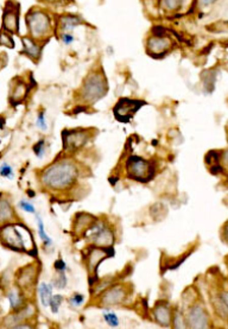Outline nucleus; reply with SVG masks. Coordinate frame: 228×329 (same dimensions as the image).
<instances>
[{"label": "nucleus", "mask_w": 228, "mask_h": 329, "mask_svg": "<svg viewBox=\"0 0 228 329\" xmlns=\"http://www.w3.org/2000/svg\"><path fill=\"white\" fill-rule=\"evenodd\" d=\"M79 171L72 161H59L52 163L41 175L43 187L50 190H64L72 187L78 178Z\"/></svg>", "instance_id": "nucleus-1"}, {"label": "nucleus", "mask_w": 228, "mask_h": 329, "mask_svg": "<svg viewBox=\"0 0 228 329\" xmlns=\"http://www.w3.org/2000/svg\"><path fill=\"white\" fill-rule=\"evenodd\" d=\"M127 177L138 182H149L155 175V165L138 156H131L126 161Z\"/></svg>", "instance_id": "nucleus-2"}, {"label": "nucleus", "mask_w": 228, "mask_h": 329, "mask_svg": "<svg viewBox=\"0 0 228 329\" xmlns=\"http://www.w3.org/2000/svg\"><path fill=\"white\" fill-rule=\"evenodd\" d=\"M106 92L107 84L103 75L93 74V75H89L85 80V83H83L81 89V95L83 100H86L87 102H94L103 98L106 94Z\"/></svg>", "instance_id": "nucleus-3"}, {"label": "nucleus", "mask_w": 228, "mask_h": 329, "mask_svg": "<svg viewBox=\"0 0 228 329\" xmlns=\"http://www.w3.org/2000/svg\"><path fill=\"white\" fill-rule=\"evenodd\" d=\"M0 242L8 249L16 252H27L25 242L16 225L6 224L0 227Z\"/></svg>", "instance_id": "nucleus-4"}, {"label": "nucleus", "mask_w": 228, "mask_h": 329, "mask_svg": "<svg viewBox=\"0 0 228 329\" xmlns=\"http://www.w3.org/2000/svg\"><path fill=\"white\" fill-rule=\"evenodd\" d=\"M26 23L31 35L36 38L44 36L50 30V23H49L48 16L41 11H32L27 13Z\"/></svg>", "instance_id": "nucleus-5"}, {"label": "nucleus", "mask_w": 228, "mask_h": 329, "mask_svg": "<svg viewBox=\"0 0 228 329\" xmlns=\"http://www.w3.org/2000/svg\"><path fill=\"white\" fill-rule=\"evenodd\" d=\"M114 256L113 247H100L95 246L93 249L89 250V252L87 253V268H88L90 278L94 277V275L96 276L97 267L99 264L106 258H111Z\"/></svg>", "instance_id": "nucleus-6"}, {"label": "nucleus", "mask_w": 228, "mask_h": 329, "mask_svg": "<svg viewBox=\"0 0 228 329\" xmlns=\"http://www.w3.org/2000/svg\"><path fill=\"white\" fill-rule=\"evenodd\" d=\"M144 105L143 101L129 100V99H121L113 109L114 115L119 122H128L135 115V113Z\"/></svg>", "instance_id": "nucleus-7"}, {"label": "nucleus", "mask_w": 228, "mask_h": 329, "mask_svg": "<svg viewBox=\"0 0 228 329\" xmlns=\"http://www.w3.org/2000/svg\"><path fill=\"white\" fill-rule=\"evenodd\" d=\"M89 139V134L83 130L67 131L63 133V146L64 150L74 151L83 146Z\"/></svg>", "instance_id": "nucleus-8"}, {"label": "nucleus", "mask_w": 228, "mask_h": 329, "mask_svg": "<svg viewBox=\"0 0 228 329\" xmlns=\"http://www.w3.org/2000/svg\"><path fill=\"white\" fill-rule=\"evenodd\" d=\"M187 323L190 328L205 329L209 327V317L201 306H194L188 311Z\"/></svg>", "instance_id": "nucleus-9"}, {"label": "nucleus", "mask_w": 228, "mask_h": 329, "mask_svg": "<svg viewBox=\"0 0 228 329\" xmlns=\"http://www.w3.org/2000/svg\"><path fill=\"white\" fill-rule=\"evenodd\" d=\"M10 9L6 8L3 15V27L4 30H8L10 33H17L19 27V12L18 6L16 5V8H13L12 3H8Z\"/></svg>", "instance_id": "nucleus-10"}, {"label": "nucleus", "mask_w": 228, "mask_h": 329, "mask_svg": "<svg viewBox=\"0 0 228 329\" xmlns=\"http://www.w3.org/2000/svg\"><path fill=\"white\" fill-rule=\"evenodd\" d=\"M126 297V291L121 285L112 286L103 293V298L101 303L106 304V306H117L120 304Z\"/></svg>", "instance_id": "nucleus-11"}, {"label": "nucleus", "mask_w": 228, "mask_h": 329, "mask_svg": "<svg viewBox=\"0 0 228 329\" xmlns=\"http://www.w3.org/2000/svg\"><path fill=\"white\" fill-rule=\"evenodd\" d=\"M32 266L34 265H26L25 267L18 271L17 283L22 290H29L31 286H34V283L36 281V270Z\"/></svg>", "instance_id": "nucleus-12"}, {"label": "nucleus", "mask_w": 228, "mask_h": 329, "mask_svg": "<svg viewBox=\"0 0 228 329\" xmlns=\"http://www.w3.org/2000/svg\"><path fill=\"white\" fill-rule=\"evenodd\" d=\"M96 219L90 214L80 213L75 217V226H74V231L76 232L78 235H86L87 232L92 228V226L95 224Z\"/></svg>", "instance_id": "nucleus-13"}, {"label": "nucleus", "mask_w": 228, "mask_h": 329, "mask_svg": "<svg viewBox=\"0 0 228 329\" xmlns=\"http://www.w3.org/2000/svg\"><path fill=\"white\" fill-rule=\"evenodd\" d=\"M153 316H155L157 323L163 325V327H169L173 323V314H171V309L168 304H157L153 309Z\"/></svg>", "instance_id": "nucleus-14"}, {"label": "nucleus", "mask_w": 228, "mask_h": 329, "mask_svg": "<svg viewBox=\"0 0 228 329\" xmlns=\"http://www.w3.org/2000/svg\"><path fill=\"white\" fill-rule=\"evenodd\" d=\"M13 81H15L16 83L12 86V92H11V97H10V102H11L13 106H17V105H19L20 102H22L24 99L26 98V94H27V92H29V88H27L26 83H24L22 80L16 79Z\"/></svg>", "instance_id": "nucleus-15"}, {"label": "nucleus", "mask_w": 228, "mask_h": 329, "mask_svg": "<svg viewBox=\"0 0 228 329\" xmlns=\"http://www.w3.org/2000/svg\"><path fill=\"white\" fill-rule=\"evenodd\" d=\"M214 309H215L216 314L222 318V320L228 321V296L226 293L219 295L214 300Z\"/></svg>", "instance_id": "nucleus-16"}, {"label": "nucleus", "mask_w": 228, "mask_h": 329, "mask_svg": "<svg viewBox=\"0 0 228 329\" xmlns=\"http://www.w3.org/2000/svg\"><path fill=\"white\" fill-rule=\"evenodd\" d=\"M8 300L12 310L18 311L22 309V308H24V298L19 286L18 288H13L10 290L8 293Z\"/></svg>", "instance_id": "nucleus-17"}, {"label": "nucleus", "mask_w": 228, "mask_h": 329, "mask_svg": "<svg viewBox=\"0 0 228 329\" xmlns=\"http://www.w3.org/2000/svg\"><path fill=\"white\" fill-rule=\"evenodd\" d=\"M169 41L166 38H153L149 41V50H152L151 54L163 55L169 49Z\"/></svg>", "instance_id": "nucleus-18"}, {"label": "nucleus", "mask_w": 228, "mask_h": 329, "mask_svg": "<svg viewBox=\"0 0 228 329\" xmlns=\"http://www.w3.org/2000/svg\"><path fill=\"white\" fill-rule=\"evenodd\" d=\"M15 215V211L6 199H0V225L8 224Z\"/></svg>", "instance_id": "nucleus-19"}, {"label": "nucleus", "mask_w": 228, "mask_h": 329, "mask_svg": "<svg viewBox=\"0 0 228 329\" xmlns=\"http://www.w3.org/2000/svg\"><path fill=\"white\" fill-rule=\"evenodd\" d=\"M22 42H23V48H24L23 52L24 54H26L27 57H30L31 59L40 58V55H41L40 47H38L37 44H35L34 41H31L30 38L24 37Z\"/></svg>", "instance_id": "nucleus-20"}, {"label": "nucleus", "mask_w": 228, "mask_h": 329, "mask_svg": "<svg viewBox=\"0 0 228 329\" xmlns=\"http://www.w3.org/2000/svg\"><path fill=\"white\" fill-rule=\"evenodd\" d=\"M52 289L54 286L47 283H41L40 288H38V293H40V300L43 307L50 306V301L52 297Z\"/></svg>", "instance_id": "nucleus-21"}, {"label": "nucleus", "mask_w": 228, "mask_h": 329, "mask_svg": "<svg viewBox=\"0 0 228 329\" xmlns=\"http://www.w3.org/2000/svg\"><path fill=\"white\" fill-rule=\"evenodd\" d=\"M36 221H37V226H38V236H40L42 242H43L44 246H51L52 245V240L50 236L47 234V232H45V228H44V222L42 220V218L40 215H36Z\"/></svg>", "instance_id": "nucleus-22"}, {"label": "nucleus", "mask_w": 228, "mask_h": 329, "mask_svg": "<svg viewBox=\"0 0 228 329\" xmlns=\"http://www.w3.org/2000/svg\"><path fill=\"white\" fill-rule=\"evenodd\" d=\"M0 176L6 180H10V181H12V180L15 178V171H13V168L10 164H8V163L4 162L2 164V167H0Z\"/></svg>", "instance_id": "nucleus-23"}, {"label": "nucleus", "mask_w": 228, "mask_h": 329, "mask_svg": "<svg viewBox=\"0 0 228 329\" xmlns=\"http://www.w3.org/2000/svg\"><path fill=\"white\" fill-rule=\"evenodd\" d=\"M103 317L110 327H118L119 325V318L113 311H104Z\"/></svg>", "instance_id": "nucleus-24"}, {"label": "nucleus", "mask_w": 228, "mask_h": 329, "mask_svg": "<svg viewBox=\"0 0 228 329\" xmlns=\"http://www.w3.org/2000/svg\"><path fill=\"white\" fill-rule=\"evenodd\" d=\"M62 301H63V297L61 295H52L51 297V301H50V309L54 314H57L58 310H59V307H61L62 304Z\"/></svg>", "instance_id": "nucleus-25"}, {"label": "nucleus", "mask_w": 228, "mask_h": 329, "mask_svg": "<svg viewBox=\"0 0 228 329\" xmlns=\"http://www.w3.org/2000/svg\"><path fill=\"white\" fill-rule=\"evenodd\" d=\"M32 148H34L35 155H36V157L43 158L44 155H45V141L43 139L38 140L37 143L34 145Z\"/></svg>", "instance_id": "nucleus-26"}, {"label": "nucleus", "mask_w": 228, "mask_h": 329, "mask_svg": "<svg viewBox=\"0 0 228 329\" xmlns=\"http://www.w3.org/2000/svg\"><path fill=\"white\" fill-rule=\"evenodd\" d=\"M18 206H19L20 210L24 211V212H26V213L36 214V208H35L34 204L31 203V202H29V201H26V200L19 201Z\"/></svg>", "instance_id": "nucleus-27"}, {"label": "nucleus", "mask_w": 228, "mask_h": 329, "mask_svg": "<svg viewBox=\"0 0 228 329\" xmlns=\"http://www.w3.org/2000/svg\"><path fill=\"white\" fill-rule=\"evenodd\" d=\"M78 23H79L78 18H72V17H68V18H63L62 29L63 30H72Z\"/></svg>", "instance_id": "nucleus-28"}, {"label": "nucleus", "mask_w": 228, "mask_h": 329, "mask_svg": "<svg viewBox=\"0 0 228 329\" xmlns=\"http://www.w3.org/2000/svg\"><path fill=\"white\" fill-rule=\"evenodd\" d=\"M67 282L68 281H67V276L64 275V272H59L57 278L54 281V286H56L57 289H64Z\"/></svg>", "instance_id": "nucleus-29"}, {"label": "nucleus", "mask_w": 228, "mask_h": 329, "mask_svg": "<svg viewBox=\"0 0 228 329\" xmlns=\"http://www.w3.org/2000/svg\"><path fill=\"white\" fill-rule=\"evenodd\" d=\"M0 45H5V47L12 49L15 47V42H13V40L9 36V35H6L5 33H2L0 34Z\"/></svg>", "instance_id": "nucleus-30"}, {"label": "nucleus", "mask_w": 228, "mask_h": 329, "mask_svg": "<svg viewBox=\"0 0 228 329\" xmlns=\"http://www.w3.org/2000/svg\"><path fill=\"white\" fill-rule=\"evenodd\" d=\"M36 126L42 131L47 130V122H45V115L43 112L38 113L37 119H36Z\"/></svg>", "instance_id": "nucleus-31"}, {"label": "nucleus", "mask_w": 228, "mask_h": 329, "mask_svg": "<svg viewBox=\"0 0 228 329\" xmlns=\"http://www.w3.org/2000/svg\"><path fill=\"white\" fill-rule=\"evenodd\" d=\"M83 301H85V297H83V295H81V293H74L72 298L69 300V302L70 304H73V306L79 307L83 303Z\"/></svg>", "instance_id": "nucleus-32"}, {"label": "nucleus", "mask_w": 228, "mask_h": 329, "mask_svg": "<svg viewBox=\"0 0 228 329\" xmlns=\"http://www.w3.org/2000/svg\"><path fill=\"white\" fill-rule=\"evenodd\" d=\"M219 157L220 156L217 155L215 151H210L209 154L206 156V161H207V163H209V164H214V163L217 164V162H219Z\"/></svg>", "instance_id": "nucleus-33"}, {"label": "nucleus", "mask_w": 228, "mask_h": 329, "mask_svg": "<svg viewBox=\"0 0 228 329\" xmlns=\"http://www.w3.org/2000/svg\"><path fill=\"white\" fill-rule=\"evenodd\" d=\"M55 270L57 272H64L67 270V264L62 259L55 261Z\"/></svg>", "instance_id": "nucleus-34"}, {"label": "nucleus", "mask_w": 228, "mask_h": 329, "mask_svg": "<svg viewBox=\"0 0 228 329\" xmlns=\"http://www.w3.org/2000/svg\"><path fill=\"white\" fill-rule=\"evenodd\" d=\"M166 5L169 9H176L180 5V0H166Z\"/></svg>", "instance_id": "nucleus-35"}, {"label": "nucleus", "mask_w": 228, "mask_h": 329, "mask_svg": "<svg viewBox=\"0 0 228 329\" xmlns=\"http://www.w3.org/2000/svg\"><path fill=\"white\" fill-rule=\"evenodd\" d=\"M62 41L64 42V44L69 45V44H72L73 42H74V37H73V36H70V35H68V34H64V35H63V36H62Z\"/></svg>", "instance_id": "nucleus-36"}, {"label": "nucleus", "mask_w": 228, "mask_h": 329, "mask_svg": "<svg viewBox=\"0 0 228 329\" xmlns=\"http://www.w3.org/2000/svg\"><path fill=\"white\" fill-rule=\"evenodd\" d=\"M222 162L228 165V148L222 154Z\"/></svg>", "instance_id": "nucleus-37"}, {"label": "nucleus", "mask_w": 228, "mask_h": 329, "mask_svg": "<svg viewBox=\"0 0 228 329\" xmlns=\"http://www.w3.org/2000/svg\"><path fill=\"white\" fill-rule=\"evenodd\" d=\"M216 0H201V3H202V5L203 6H208V5H212L213 3H215Z\"/></svg>", "instance_id": "nucleus-38"}, {"label": "nucleus", "mask_w": 228, "mask_h": 329, "mask_svg": "<svg viewBox=\"0 0 228 329\" xmlns=\"http://www.w3.org/2000/svg\"><path fill=\"white\" fill-rule=\"evenodd\" d=\"M223 234H224V238L228 240V224L226 225V227L223 229Z\"/></svg>", "instance_id": "nucleus-39"}, {"label": "nucleus", "mask_w": 228, "mask_h": 329, "mask_svg": "<svg viewBox=\"0 0 228 329\" xmlns=\"http://www.w3.org/2000/svg\"><path fill=\"white\" fill-rule=\"evenodd\" d=\"M27 195H30V196H34L35 194L32 192H27Z\"/></svg>", "instance_id": "nucleus-40"}]
</instances>
